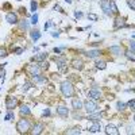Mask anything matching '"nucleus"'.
I'll return each mask as SVG.
<instances>
[{
	"instance_id": "nucleus-1",
	"label": "nucleus",
	"mask_w": 135,
	"mask_h": 135,
	"mask_svg": "<svg viewBox=\"0 0 135 135\" xmlns=\"http://www.w3.org/2000/svg\"><path fill=\"white\" fill-rule=\"evenodd\" d=\"M61 92L63 96H66V97H70V96H73V86L72 84H70L69 81H63L62 84H61Z\"/></svg>"
},
{
	"instance_id": "nucleus-2",
	"label": "nucleus",
	"mask_w": 135,
	"mask_h": 135,
	"mask_svg": "<svg viewBox=\"0 0 135 135\" xmlns=\"http://www.w3.org/2000/svg\"><path fill=\"white\" fill-rule=\"evenodd\" d=\"M16 130L20 134L27 132V131L30 130V122L27 120V119H20V120L18 122V124H16Z\"/></svg>"
},
{
	"instance_id": "nucleus-3",
	"label": "nucleus",
	"mask_w": 135,
	"mask_h": 135,
	"mask_svg": "<svg viewBox=\"0 0 135 135\" xmlns=\"http://www.w3.org/2000/svg\"><path fill=\"white\" fill-rule=\"evenodd\" d=\"M84 107H85L86 112H89V114H93L95 111L97 109V104H96V103H95V101H92V100H88V101H85Z\"/></svg>"
},
{
	"instance_id": "nucleus-4",
	"label": "nucleus",
	"mask_w": 135,
	"mask_h": 135,
	"mask_svg": "<svg viewBox=\"0 0 135 135\" xmlns=\"http://www.w3.org/2000/svg\"><path fill=\"white\" fill-rule=\"evenodd\" d=\"M16 105H18V100H16V99H14V97H7L6 99V107H7V109H12Z\"/></svg>"
},
{
	"instance_id": "nucleus-5",
	"label": "nucleus",
	"mask_w": 135,
	"mask_h": 135,
	"mask_svg": "<svg viewBox=\"0 0 135 135\" xmlns=\"http://www.w3.org/2000/svg\"><path fill=\"white\" fill-rule=\"evenodd\" d=\"M101 8L105 15H111V8H109V0H100Z\"/></svg>"
},
{
	"instance_id": "nucleus-6",
	"label": "nucleus",
	"mask_w": 135,
	"mask_h": 135,
	"mask_svg": "<svg viewBox=\"0 0 135 135\" xmlns=\"http://www.w3.org/2000/svg\"><path fill=\"white\" fill-rule=\"evenodd\" d=\"M105 134H108V135H119V130L114 124H108L105 127Z\"/></svg>"
},
{
	"instance_id": "nucleus-7",
	"label": "nucleus",
	"mask_w": 135,
	"mask_h": 135,
	"mask_svg": "<svg viewBox=\"0 0 135 135\" xmlns=\"http://www.w3.org/2000/svg\"><path fill=\"white\" fill-rule=\"evenodd\" d=\"M6 20L8 22V23H11V25H16V23H18V16H16V14H14V12L7 14Z\"/></svg>"
},
{
	"instance_id": "nucleus-8",
	"label": "nucleus",
	"mask_w": 135,
	"mask_h": 135,
	"mask_svg": "<svg viewBox=\"0 0 135 135\" xmlns=\"http://www.w3.org/2000/svg\"><path fill=\"white\" fill-rule=\"evenodd\" d=\"M57 114L59 115V116H62V118H68V115H69V109L66 108V107H57Z\"/></svg>"
},
{
	"instance_id": "nucleus-9",
	"label": "nucleus",
	"mask_w": 135,
	"mask_h": 135,
	"mask_svg": "<svg viewBox=\"0 0 135 135\" xmlns=\"http://www.w3.org/2000/svg\"><path fill=\"white\" fill-rule=\"evenodd\" d=\"M27 70L31 73V76H33V74H38L39 70H41V66L39 65H29L27 66Z\"/></svg>"
},
{
	"instance_id": "nucleus-10",
	"label": "nucleus",
	"mask_w": 135,
	"mask_h": 135,
	"mask_svg": "<svg viewBox=\"0 0 135 135\" xmlns=\"http://www.w3.org/2000/svg\"><path fill=\"white\" fill-rule=\"evenodd\" d=\"M101 128V126H100V123L99 122H93L92 124L89 126V131L91 132H97V131H100Z\"/></svg>"
},
{
	"instance_id": "nucleus-11",
	"label": "nucleus",
	"mask_w": 135,
	"mask_h": 135,
	"mask_svg": "<svg viewBox=\"0 0 135 135\" xmlns=\"http://www.w3.org/2000/svg\"><path fill=\"white\" fill-rule=\"evenodd\" d=\"M114 27H115V29H120V27H126V23H124V20H123V19H120V18H116V19H115V23H114Z\"/></svg>"
},
{
	"instance_id": "nucleus-12",
	"label": "nucleus",
	"mask_w": 135,
	"mask_h": 135,
	"mask_svg": "<svg viewBox=\"0 0 135 135\" xmlns=\"http://www.w3.org/2000/svg\"><path fill=\"white\" fill-rule=\"evenodd\" d=\"M88 95H89V97H92V99H100V91H97V89H91L89 92H88Z\"/></svg>"
},
{
	"instance_id": "nucleus-13",
	"label": "nucleus",
	"mask_w": 135,
	"mask_h": 135,
	"mask_svg": "<svg viewBox=\"0 0 135 135\" xmlns=\"http://www.w3.org/2000/svg\"><path fill=\"white\" fill-rule=\"evenodd\" d=\"M86 57H88V58H96L97 57V55L99 54H100V50H89V51H86Z\"/></svg>"
},
{
	"instance_id": "nucleus-14",
	"label": "nucleus",
	"mask_w": 135,
	"mask_h": 135,
	"mask_svg": "<svg viewBox=\"0 0 135 135\" xmlns=\"http://www.w3.org/2000/svg\"><path fill=\"white\" fill-rule=\"evenodd\" d=\"M72 105H73L74 109H80V108H82V103H81L80 99H73V100H72Z\"/></svg>"
},
{
	"instance_id": "nucleus-15",
	"label": "nucleus",
	"mask_w": 135,
	"mask_h": 135,
	"mask_svg": "<svg viewBox=\"0 0 135 135\" xmlns=\"http://www.w3.org/2000/svg\"><path fill=\"white\" fill-rule=\"evenodd\" d=\"M46 58H47V54L46 53H39L38 55H35L33 59H34V61H37V62H41V61H45Z\"/></svg>"
},
{
	"instance_id": "nucleus-16",
	"label": "nucleus",
	"mask_w": 135,
	"mask_h": 135,
	"mask_svg": "<svg viewBox=\"0 0 135 135\" xmlns=\"http://www.w3.org/2000/svg\"><path fill=\"white\" fill-rule=\"evenodd\" d=\"M109 50H111V53H114L115 55H120L122 54V47H119V46H111Z\"/></svg>"
},
{
	"instance_id": "nucleus-17",
	"label": "nucleus",
	"mask_w": 135,
	"mask_h": 135,
	"mask_svg": "<svg viewBox=\"0 0 135 135\" xmlns=\"http://www.w3.org/2000/svg\"><path fill=\"white\" fill-rule=\"evenodd\" d=\"M42 130H43V124L38 123V124H35V126H34V128H33V134H41V132H42Z\"/></svg>"
},
{
	"instance_id": "nucleus-18",
	"label": "nucleus",
	"mask_w": 135,
	"mask_h": 135,
	"mask_svg": "<svg viewBox=\"0 0 135 135\" xmlns=\"http://www.w3.org/2000/svg\"><path fill=\"white\" fill-rule=\"evenodd\" d=\"M72 65H73V68H76V69H78V70L82 69V61L81 59H74V61L72 62Z\"/></svg>"
},
{
	"instance_id": "nucleus-19",
	"label": "nucleus",
	"mask_w": 135,
	"mask_h": 135,
	"mask_svg": "<svg viewBox=\"0 0 135 135\" xmlns=\"http://www.w3.org/2000/svg\"><path fill=\"white\" fill-rule=\"evenodd\" d=\"M55 62H57V65L59 66V69L65 70V59L63 58H55Z\"/></svg>"
},
{
	"instance_id": "nucleus-20",
	"label": "nucleus",
	"mask_w": 135,
	"mask_h": 135,
	"mask_svg": "<svg viewBox=\"0 0 135 135\" xmlns=\"http://www.w3.org/2000/svg\"><path fill=\"white\" fill-rule=\"evenodd\" d=\"M126 57L130 59V61H135V51H132V50H127L126 51Z\"/></svg>"
},
{
	"instance_id": "nucleus-21",
	"label": "nucleus",
	"mask_w": 135,
	"mask_h": 135,
	"mask_svg": "<svg viewBox=\"0 0 135 135\" xmlns=\"http://www.w3.org/2000/svg\"><path fill=\"white\" fill-rule=\"evenodd\" d=\"M109 8H111V12H112V14H118L119 12L118 7H116V4H115L114 0H109Z\"/></svg>"
},
{
	"instance_id": "nucleus-22",
	"label": "nucleus",
	"mask_w": 135,
	"mask_h": 135,
	"mask_svg": "<svg viewBox=\"0 0 135 135\" xmlns=\"http://www.w3.org/2000/svg\"><path fill=\"white\" fill-rule=\"evenodd\" d=\"M33 81L34 82H43L45 81V77H42L41 74H33Z\"/></svg>"
},
{
	"instance_id": "nucleus-23",
	"label": "nucleus",
	"mask_w": 135,
	"mask_h": 135,
	"mask_svg": "<svg viewBox=\"0 0 135 135\" xmlns=\"http://www.w3.org/2000/svg\"><path fill=\"white\" fill-rule=\"evenodd\" d=\"M30 35H31V38H33V41H38V39L41 38V33H39V31H31Z\"/></svg>"
},
{
	"instance_id": "nucleus-24",
	"label": "nucleus",
	"mask_w": 135,
	"mask_h": 135,
	"mask_svg": "<svg viewBox=\"0 0 135 135\" xmlns=\"http://www.w3.org/2000/svg\"><path fill=\"white\" fill-rule=\"evenodd\" d=\"M20 114H22V115H30L31 111H30V108H29L27 105H22V107H20Z\"/></svg>"
},
{
	"instance_id": "nucleus-25",
	"label": "nucleus",
	"mask_w": 135,
	"mask_h": 135,
	"mask_svg": "<svg viewBox=\"0 0 135 135\" xmlns=\"http://www.w3.org/2000/svg\"><path fill=\"white\" fill-rule=\"evenodd\" d=\"M14 116H15V115H14V112H12V109H8V114L6 115V119H4V120L10 122V120H12V119H14Z\"/></svg>"
},
{
	"instance_id": "nucleus-26",
	"label": "nucleus",
	"mask_w": 135,
	"mask_h": 135,
	"mask_svg": "<svg viewBox=\"0 0 135 135\" xmlns=\"http://www.w3.org/2000/svg\"><path fill=\"white\" fill-rule=\"evenodd\" d=\"M101 118V114H96V115H89V120L91 122H97Z\"/></svg>"
},
{
	"instance_id": "nucleus-27",
	"label": "nucleus",
	"mask_w": 135,
	"mask_h": 135,
	"mask_svg": "<svg viewBox=\"0 0 135 135\" xmlns=\"http://www.w3.org/2000/svg\"><path fill=\"white\" fill-rule=\"evenodd\" d=\"M105 66H107V65H105L104 61H97V62H96V68H97V69H101V70H103V69H105Z\"/></svg>"
},
{
	"instance_id": "nucleus-28",
	"label": "nucleus",
	"mask_w": 135,
	"mask_h": 135,
	"mask_svg": "<svg viewBox=\"0 0 135 135\" xmlns=\"http://www.w3.org/2000/svg\"><path fill=\"white\" fill-rule=\"evenodd\" d=\"M127 4L132 11H135V0H127Z\"/></svg>"
},
{
	"instance_id": "nucleus-29",
	"label": "nucleus",
	"mask_w": 135,
	"mask_h": 135,
	"mask_svg": "<svg viewBox=\"0 0 135 135\" xmlns=\"http://www.w3.org/2000/svg\"><path fill=\"white\" fill-rule=\"evenodd\" d=\"M37 8H38L37 2H35V0H31V11H33V12H35V11H37Z\"/></svg>"
},
{
	"instance_id": "nucleus-30",
	"label": "nucleus",
	"mask_w": 135,
	"mask_h": 135,
	"mask_svg": "<svg viewBox=\"0 0 135 135\" xmlns=\"http://www.w3.org/2000/svg\"><path fill=\"white\" fill-rule=\"evenodd\" d=\"M68 134H70V135H73V134H81V130L80 128H73V130L68 131Z\"/></svg>"
},
{
	"instance_id": "nucleus-31",
	"label": "nucleus",
	"mask_w": 135,
	"mask_h": 135,
	"mask_svg": "<svg viewBox=\"0 0 135 135\" xmlns=\"http://www.w3.org/2000/svg\"><path fill=\"white\" fill-rule=\"evenodd\" d=\"M31 86H33V84L27 81V82H25V84H23V88H22V89H23V91H27V89H30Z\"/></svg>"
},
{
	"instance_id": "nucleus-32",
	"label": "nucleus",
	"mask_w": 135,
	"mask_h": 135,
	"mask_svg": "<svg viewBox=\"0 0 135 135\" xmlns=\"http://www.w3.org/2000/svg\"><path fill=\"white\" fill-rule=\"evenodd\" d=\"M116 107H118V109H119V111H122V109H124V108H126V104H124V103H122V101H118Z\"/></svg>"
},
{
	"instance_id": "nucleus-33",
	"label": "nucleus",
	"mask_w": 135,
	"mask_h": 135,
	"mask_svg": "<svg viewBox=\"0 0 135 135\" xmlns=\"http://www.w3.org/2000/svg\"><path fill=\"white\" fill-rule=\"evenodd\" d=\"M31 23H33V25H37L38 23V15L37 14H34L33 16H31Z\"/></svg>"
},
{
	"instance_id": "nucleus-34",
	"label": "nucleus",
	"mask_w": 135,
	"mask_h": 135,
	"mask_svg": "<svg viewBox=\"0 0 135 135\" xmlns=\"http://www.w3.org/2000/svg\"><path fill=\"white\" fill-rule=\"evenodd\" d=\"M20 27H22V29H25V30H27V29H29V23H27L26 20H23L20 23Z\"/></svg>"
},
{
	"instance_id": "nucleus-35",
	"label": "nucleus",
	"mask_w": 135,
	"mask_h": 135,
	"mask_svg": "<svg viewBox=\"0 0 135 135\" xmlns=\"http://www.w3.org/2000/svg\"><path fill=\"white\" fill-rule=\"evenodd\" d=\"M88 18L91 20H97V15H95V14H88Z\"/></svg>"
},
{
	"instance_id": "nucleus-36",
	"label": "nucleus",
	"mask_w": 135,
	"mask_h": 135,
	"mask_svg": "<svg viewBox=\"0 0 135 135\" xmlns=\"http://www.w3.org/2000/svg\"><path fill=\"white\" fill-rule=\"evenodd\" d=\"M128 105H130L131 108H132V109L135 111V99H134V100H130V101H128Z\"/></svg>"
},
{
	"instance_id": "nucleus-37",
	"label": "nucleus",
	"mask_w": 135,
	"mask_h": 135,
	"mask_svg": "<svg viewBox=\"0 0 135 135\" xmlns=\"http://www.w3.org/2000/svg\"><path fill=\"white\" fill-rule=\"evenodd\" d=\"M6 55H7L6 50H4V49H2V47H0V57H6Z\"/></svg>"
},
{
	"instance_id": "nucleus-38",
	"label": "nucleus",
	"mask_w": 135,
	"mask_h": 135,
	"mask_svg": "<svg viewBox=\"0 0 135 135\" xmlns=\"http://www.w3.org/2000/svg\"><path fill=\"white\" fill-rule=\"evenodd\" d=\"M54 11H58V12H63L62 8H61V7H59L58 4H57V6H54Z\"/></svg>"
},
{
	"instance_id": "nucleus-39",
	"label": "nucleus",
	"mask_w": 135,
	"mask_h": 135,
	"mask_svg": "<svg viewBox=\"0 0 135 135\" xmlns=\"http://www.w3.org/2000/svg\"><path fill=\"white\" fill-rule=\"evenodd\" d=\"M39 66H41V68H47V62L41 61V62H39Z\"/></svg>"
},
{
	"instance_id": "nucleus-40",
	"label": "nucleus",
	"mask_w": 135,
	"mask_h": 135,
	"mask_svg": "<svg viewBox=\"0 0 135 135\" xmlns=\"http://www.w3.org/2000/svg\"><path fill=\"white\" fill-rule=\"evenodd\" d=\"M130 50L135 51V42H131V43H130Z\"/></svg>"
},
{
	"instance_id": "nucleus-41",
	"label": "nucleus",
	"mask_w": 135,
	"mask_h": 135,
	"mask_svg": "<svg viewBox=\"0 0 135 135\" xmlns=\"http://www.w3.org/2000/svg\"><path fill=\"white\" fill-rule=\"evenodd\" d=\"M53 50H54V53H57V54H59V53H61V50H62V49H59V47H54V49H53Z\"/></svg>"
},
{
	"instance_id": "nucleus-42",
	"label": "nucleus",
	"mask_w": 135,
	"mask_h": 135,
	"mask_svg": "<svg viewBox=\"0 0 135 135\" xmlns=\"http://www.w3.org/2000/svg\"><path fill=\"white\" fill-rule=\"evenodd\" d=\"M51 25H53L51 22H47V23H45V30H47V29H49V27H50Z\"/></svg>"
},
{
	"instance_id": "nucleus-43",
	"label": "nucleus",
	"mask_w": 135,
	"mask_h": 135,
	"mask_svg": "<svg viewBox=\"0 0 135 135\" xmlns=\"http://www.w3.org/2000/svg\"><path fill=\"white\" fill-rule=\"evenodd\" d=\"M49 115H50V111H49V109H45V111H43V116H49Z\"/></svg>"
},
{
	"instance_id": "nucleus-44",
	"label": "nucleus",
	"mask_w": 135,
	"mask_h": 135,
	"mask_svg": "<svg viewBox=\"0 0 135 135\" xmlns=\"http://www.w3.org/2000/svg\"><path fill=\"white\" fill-rule=\"evenodd\" d=\"M22 51H23V49H20V47H18V49H15V53H16V54H20Z\"/></svg>"
},
{
	"instance_id": "nucleus-45",
	"label": "nucleus",
	"mask_w": 135,
	"mask_h": 135,
	"mask_svg": "<svg viewBox=\"0 0 135 135\" xmlns=\"http://www.w3.org/2000/svg\"><path fill=\"white\" fill-rule=\"evenodd\" d=\"M74 15H76V18H81V16H82V14L78 12V11H76V14H74Z\"/></svg>"
},
{
	"instance_id": "nucleus-46",
	"label": "nucleus",
	"mask_w": 135,
	"mask_h": 135,
	"mask_svg": "<svg viewBox=\"0 0 135 135\" xmlns=\"http://www.w3.org/2000/svg\"><path fill=\"white\" fill-rule=\"evenodd\" d=\"M51 35H53V37L55 38V37H58V35H59V33H58V31H55V33H53V34H51Z\"/></svg>"
},
{
	"instance_id": "nucleus-47",
	"label": "nucleus",
	"mask_w": 135,
	"mask_h": 135,
	"mask_svg": "<svg viewBox=\"0 0 135 135\" xmlns=\"http://www.w3.org/2000/svg\"><path fill=\"white\" fill-rule=\"evenodd\" d=\"M65 2H66V3H69V4H70V3L73 2V0H65Z\"/></svg>"
},
{
	"instance_id": "nucleus-48",
	"label": "nucleus",
	"mask_w": 135,
	"mask_h": 135,
	"mask_svg": "<svg viewBox=\"0 0 135 135\" xmlns=\"http://www.w3.org/2000/svg\"><path fill=\"white\" fill-rule=\"evenodd\" d=\"M19 2H20V0H19Z\"/></svg>"
},
{
	"instance_id": "nucleus-49",
	"label": "nucleus",
	"mask_w": 135,
	"mask_h": 135,
	"mask_svg": "<svg viewBox=\"0 0 135 135\" xmlns=\"http://www.w3.org/2000/svg\"><path fill=\"white\" fill-rule=\"evenodd\" d=\"M134 119H135V118H134Z\"/></svg>"
}]
</instances>
